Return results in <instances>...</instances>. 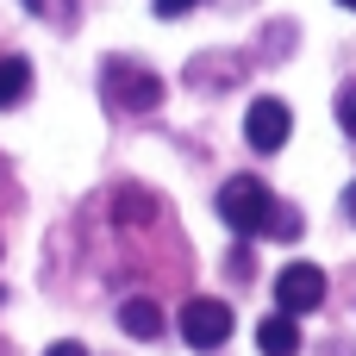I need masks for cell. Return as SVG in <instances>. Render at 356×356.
I'll return each instance as SVG.
<instances>
[{"label":"cell","mask_w":356,"mask_h":356,"mask_svg":"<svg viewBox=\"0 0 356 356\" xmlns=\"http://www.w3.org/2000/svg\"><path fill=\"white\" fill-rule=\"evenodd\" d=\"M269 213H275V194L257 181V175H232L219 188V219L238 232V238H263L269 232Z\"/></svg>","instance_id":"cell-1"},{"label":"cell","mask_w":356,"mask_h":356,"mask_svg":"<svg viewBox=\"0 0 356 356\" xmlns=\"http://www.w3.org/2000/svg\"><path fill=\"white\" fill-rule=\"evenodd\" d=\"M100 81H106V100L125 106V113H150V106H163V75L144 69V63H131V56H113Z\"/></svg>","instance_id":"cell-2"},{"label":"cell","mask_w":356,"mask_h":356,"mask_svg":"<svg viewBox=\"0 0 356 356\" xmlns=\"http://www.w3.org/2000/svg\"><path fill=\"white\" fill-rule=\"evenodd\" d=\"M319 300H325V269H319V263H288V269L275 275V313L300 319V313H313Z\"/></svg>","instance_id":"cell-3"},{"label":"cell","mask_w":356,"mask_h":356,"mask_svg":"<svg viewBox=\"0 0 356 356\" xmlns=\"http://www.w3.org/2000/svg\"><path fill=\"white\" fill-rule=\"evenodd\" d=\"M181 338H188V350H219V344H225V338H232V307H225V300H207V294H200V300H188V307H181Z\"/></svg>","instance_id":"cell-4"},{"label":"cell","mask_w":356,"mask_h":356,"mask_svg":"<svg viewBox=\"0 0 356 356\" xmlns=\"http://www.w3.org/2000/svg\"><path fill=\"white\" fill-rule=\"evenodd\" d=\"M288 131H294V113L275 100V94H263V100H250V113H244V144L250 150H282L288 144Z\"/></svg>","instance_id":"cell-5"},{"label":"cell","mask_w":356,"mask_h":356,"mask_svg":"<svg viewBox=\"0 0 356 356\" xmlns=\"http://www.w3.org/2000/svg\"><path fill=\"white\" fill-rule=\"evenodd\" d=\"M119 325H125V338L156 344V338H163V307H156V300H144V294H131V300L119 307Z\"/></svg>","instance_id":"cell-6"},{"label":"cell","mask_w":356,"mask_h":356,"mask_svg":"<svg viewBox=\"0 0 356 356\" xmlns=\"http://www.w3.org/2000/svg\"><path fill=\"white\" fill-rule=\"evenodd\" d=\"M257 350L263 356H300V325H294L288 313H269V319L257 325Z\"/></svg>","instance_id":"cell-7"},{"label":"cell","mask_w":356,"mask_h":356,"mask_svg":"<svg viewBox=\"0 0 356 356\" xmlns=\"http://www.w3.org/2000/svg\"><path fill=\"white\" fill-rule=\"evenodd\" d=\"M25 94H31V63L25 56H0V113L19 106Z\"/></svg>","instance_id":"cell-8"},{"label":"cell","mask_w":356,"mask_h":356,"mask_svg":"<svg viewBox=\"0 0 356 356\" xmlns=\"http://www.w3.org/2000/svg\"><path fill=\"white\" fill-rule=\"evenodd\" d=\"M25 13L44 25H75V0H25Z\"/></svg>","instance_id":"cell-9"},{"label":"cell","mask_w":356,"mask_h":356,"mask_svg":"<svg viewBox=\"0 0 356 356\" xmlns=\"http://www.w3.org/2000/svg\"><path fill=\"white\" fill-rule=\"evenodd\" d=\"M113 213H119V219H125V225H144V219H150V200H144V194H138V188H125V194H119V200H113Z\"/></svg>","instance_id":"cell-10"},{"label":"cell","mask_w":356,"mask_h":356,"mask_svg":"<svg viewBox=\"0 0 356 356\" xmlns=\"http://www.w3.org/2000/svg\"><path fill=\"white\" fill-rule=\"evenodd\" d=\"M269 238H282V244H294V238H300V213L275 200V213H269Z\"/></svg>","instance_id":"cell-11"},{"label":"cell","mask_w":356,"mask_h":356,"mask_svg":"<svg viewBox=\"0 0 356 356\" xmlns=\"http://www.w3.org/2000/svg\"><path fill=\"white\" fill-rule=\"evenodd\" d=\"M338 125L356 138V88H344V94H338Z\"/></svg>","instance_id":"cell-12"},{"label":"cell","mask_w":356,"mask_h":356,"mask_svg":"<svg viewBox=\"0 0 356 356\" xmlns=\"http://www.w3.org/2000/svg\"><path fill=\"white\" fill-rule=\"evenodd\" d=\"M150 6H156V13H163V19H181V13H194V6H200V0H150Z\"/></svg>","instance_id":"cell-13"},{"label":"cell","mask_w":356,"mask_h":356,"mask_svg":"<svg viewBox=\"0 0 356 356\" xmlns=\"http://www.w3.org/2000/svg\"><path fill=\"white\" fill-rule=\"evenodd\" d=\"M44 356H88V350H81L75 338H63V344H50V350H44Z\"/></svg>","instance_id":"cell-14"},{"label":"cell","mask_w":356,"mask_h":356,"mask_svg":"<svg viewBox=\"0 0 356 356\" xmlns=\"http://www.w3.org/2000/svg\"><path fill=\"white\" fill-rule=\"evenodd\" d=\"M344 219H350V225H356V181H350V188H344Z\"/></svg>","instance_id":"cell-15"},{"label":"cell","mask_w":356,"mask_h":356,"mask_svg":"<svg viewBox=\"0 0 356 356\" xmlns=\"http://www.w3.org/2000/svg\"><path fill=\"white\" fill-rule=\"evenodd\" d=\"M338 6H356V0H338Z\"/></svg>","instance_id":"cell-16"}]
</instances>
